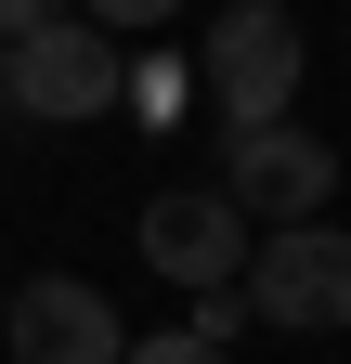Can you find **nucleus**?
I'll return each instance as SVG.
<instances>
[{"mask_svg":"<svg viewBox=\"0 0 351 364\" xmlns=\"http://www.w3.org/2000/svg\"><path fill=\"white\" fill-rule=\"evenodd\" d=\"M299 65H313V53H299V14H286V0H234V14L208 26V53H195V91L234 130H260V117L299 105Z\"/></svg>","mask_w":351,"mask_h":364,"instance_id":"nucleus-1","label":"nucleus"},{"mask_svg":"<svg viewBox=\"0 0 351 364\" xmlns=\"http://www.w3.org/2000/svg\"><path fill=\"white\" fill-rule=\"evenodd\" d=\"M234 299L260 312V326L313 338V326H351V235H325V221H274V235L247 247Z\"/></svg>","mask_w":351,"mask_h":364,"instance_id":"nucleus-2","label":"nucleus"},{"mask_svg":"<svg viewBox=\"0 0 351 364\" xmlns=\"http://www.w3.org/2000/svg\"><path fill=\"white\" fill-rule=\"evenodd\" d=\"M117 91H130L117 26H92V14H53V26H26V39H14V105H26V117L78 130V117H104Z\"/></svg>","mask_w":351,"mask_h":364,"instance_id":"nucleus-3","label":"nucleus"},{"mask_svg":"<svg viewBox=\"0 0 351 364\" xmlns=\"http://www.w3.org/2000/svg\"><path fill=\"white\" fill-rule=\"evenodd\" d=\"M260 247V221L222 196V182H169V196H144V273H169V287H234Z\"/></svg>","mask_w":351,"mask_h":364,"instance_id":"nucleus-4","label":"nucleus"},{"mask_svg":"<svg viewBox=\"0 0 351 364\" xmlns=\"http://www.w3.org/2000/svg\"><path fill=\"white\" fill-rule=\"evenodd\" d=\"M222 196H234L247 221H325V196H338V144H325V130H299V117H260V130H234Z\"/></svg>","mask_w":351,"mask_h":364,"instance_id":"nucleus-5","label":"nucleus"},{"mask_svg":"<svg viewBox=\"0 0 351 364\" xmlns=\"http://www.w3.org/2000/svg\"><path fill=\"white\" fill-rule=\"evenodd\" d=\"M0 338H14V364H117L130 351L104 287H78V273H26L14 312H0Z\"/></svg>","mask_w":351,"mask_h":364,"instance_id":"nucleus-6","label":"nucleus"},{"mask_svg":"<svg viewBox=\"0 0 351 364\" xmlns=\"http://www.w3.org/2000/svg\"><path fill=\"white\" fill-rule=\"evenodd\" d=\"M117 364H234V351H208V338H183V326H169V338H130Z\"/></svg>","mask_w":351,"mask_h":364,"instance_id":"nucleus-7","label":"nucleus"},{"mask_svg":"<svg viewBox=\"0 0 351 364\" xmlns=\"http://www.w3.org/2000/svg\"><path fill=\"white\" fill-rule=\"evenodd\" d=\"M78 14H92V26H117V39H130V26H169V14H183V0H78Z\"/></svg>","mask_w":351,"mask_h":364,"instance_id":"nucleus-8","label":"nucleus"},{"mask_svg":"<svg viewBox=\"0 0 351 364\" xmlns=\"http://www.w3.org/2000/svg\"><path fill=\"white\" fill-rule=\"evenodd\" d=\"M65 0H0V39H26V26H53Z\"/></svg>","mask_w":351,"mask_h":364,"instance_id":"nucleus-9","label":"nucleus"},{"mask_svg":"<svg viewBox=\"0 0 351 364\" xmlns=\"http://www.w3.org/2000/svg\"><path fill=\"white\" fill-rule=\"evenodd\" d=\"M0 105H14V39H0Z\"/></svg>","mask_w":351,"mask_h":364,"instance_id":"nucleus-10","label":"nucleus"}]
</instances>
